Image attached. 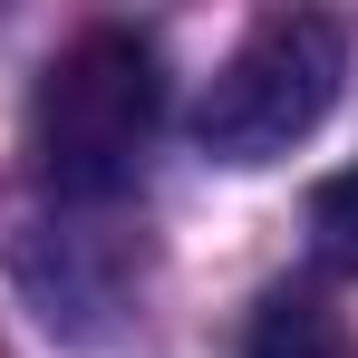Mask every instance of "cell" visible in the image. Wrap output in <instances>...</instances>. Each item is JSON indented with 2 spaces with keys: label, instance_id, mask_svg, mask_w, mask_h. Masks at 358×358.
<instances>
[{
  "label": "cell",
  "instance_id": "cell-1",
  "mask_svg": "<svg viewBox=\"0 0 358 358\" xmlns=\"http://www.w3.org/2000/svg\"><path fill=\"white\" fill-rule=\"evenodd\" d=\"M155 126H165V59L136 29L68 39L59 59L39 68V87H29V155L78 203L126 194L136 165H145V145H155Z\"/></svg>",
  "mask_w": 358,
  "mask_h": 358
},
{
  "label": "cell",
  "instance_id": "cell-4",
  "mask_svg": "<svg viewBox=\"0 0 358 358\" xmlns=\"http://www.w3.org/2000/svg\"><path fill=\"white\" fill-rule=\"evenodd\" d=\"M310 252H320L329 271H358V165L310 194Z\"/></svg>",
  "mask_w": 358,
  "mask_h": 358
},
{
  "label": "cell",
  "instance_id": "cell-3",
  "mask_svg": "<svg viewBox=\"0 0 358 358\" xmlns=\"http://www.w3.org/2000/svg\"><path fill=\"white\" fill-rule=\"evenodd\" d=\"M252 358H358V329L320 291H271L252 310Z\"/></svg>",
  "mask_w": 358,
  "mask_h": 358
},
{
  "label": "cell",
  "instance_id": "cell-2",
  "mask_svg": "<svg viewBox=\"0 0 358 358\" xmlns=\"http://www.w3.org/2000/svg\"><path fill=\"white\" fill-rule=\"evenodd\" d=\"M339 78H349L339 20L281 10V20H262L233 59L213 68V87H203V107H194V136H203V155H223V165H271V155H291L300 136L339 107Z\"/></svg>",
  "mask_w": 358,
  "mask_h": 358
}]
</instances>
